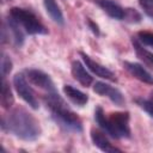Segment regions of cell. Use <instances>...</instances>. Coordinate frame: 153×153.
<instances>
[{
	"label": "cell",
	"instance_id": "1",
	"mask_svg": "<svg viewBox=\"0 0 153 153\" xmlns=\"http://www.w3.org/2000/svg\"><path fill=\"white\" fill-rule=\"evenodd\" d=\"M1 129L24 141H36L42 133L36 117L22 106L10 109L1 120Z\"/></svg>",
	"mask_w": 153,
	"mask_h": 153
},
{
	"label": "cell",
	"instance_id": "2",
	"mask_svg": "<svg viewBox=\"0 0 153 153\" xmlns=\"http://www.w3.org/2000/svg\"><path fill=\"white\" fill-rule=\"evenodd\" d=\"M47 109L50 111L51 118L67 131L81 133L82 123L79 116L68 106L65 99L57 93V91L47 92L43 98Z\"/></svg>",
	"mask_w": 153,
	"mask_h": 153
},
{
	"label": "cell",
	"instance_id": "3",
	"mask_svg": "<svg viewBox=\"0 0 153 153\" xmlns=\"http://www.w3.org/2000/svg\"><path fill=\"white\" fill-rule=\"evenodd\" d=\"M129 112L116 111L105 116L102 106H96L94 109V121L98 127L109 136L114 139H129L130 137V126H129Z\"/></svg>",
	"mask_w": 153,
	"mask_h": 153
},
{
	"label": "cell",
	"instance_id": "4",
	"mask_svg": "<svg viewBox=\"0 0 153 153\" xmlns=\"http://www.w3.org/2000/svg\"><path fill=\"white\" fill-rule=\"evenodd\" d=\"M7 17L12 18L25 33L27 35H47L48 29L38 19V17L30 10L22 7H12L8 11Z\"/></svg>",
	"mask_w": 153,
	"mask_h": 153
},
{
	"label": "cell",
	"instance_id": "5",
	"mask_svg": "<svg viewBox=\"0 0 153 153\" xmlns=\"http://www.w3.org/2000/svg\"><path fill=\"white\" fill-rule=\"evenodd\" d=\"M13 86L17 91V93L19 94V97L33 110H37L39 104H38V99L33 92V90L30 86L29 80L26 79L24 73H17L13 76Z\"/></svg>",
	"mask_w": 153,
	"mask_h": 153
},
{
	"label": "cell",
	"instance_id": "6",
	"mask_svg": "<svg viewBox=\"0 0 153 153\" xmlns=\"http://www.w3.org/2000/svg\"><path fill=\"white\" fill-rule=\"evenodd\" d=\"M23 73L25 74L29 82L37 86L38 88L44 90L47 92L56 91L54 81L51 80V78L45 72H43L41 69H37V68H26Z\"/></svg>",
	"mask_w": 153,
	"mask_h": 153
},
{
	"label": "cell",
	"instance_id": "7",
	"mask_svg": "<svg viewBox=\"0 0 153 153\" xmlns=\"http://www.w3.org/2000/svg\"><path fill=\"white\" fill-rule=\"evenodd\" d=\"M93 91L102 97L109 98L115 105L123 106L126 103L123 93L118 88H116V87H114L110 84H106L104 81H96L93 85Z\"/></svg>",
	"mask_w": 153,
	"mask_h": 153
},
{
	"label": "cell",
	"instance_id": "8",
	"mask_svg": "<svg viewBox=\"0 0 153 153\" xmlns=\"http://www.w3.org/2000/svg\"><path fill=\"white\" fill-rule=\"evenodd\" d=\"M79 54H80V56L82 57V61H84V63L86 65V67H87L93 74H96L97 76L103 78V79H105V80H110V81H116V80H117V79H116V75H115L109 68H106V67H104L103 65L98 63L97 61L92 60L88 55H86V54L82 53V51H80Z\"/></svg>",
	"mask_w": 153,
	"mask_h": 153
},
{
	"label": "cell",
	"instance_id": "9",
	"mask_svg": "<svg viewBox=\"0 0 153 153\" xmlns=\"http://www.w3.org/2000/svg\"><path fill=\"white\" fill-rule=\"evenodd\" d=\"M123 67L126 71L134 76L135 79L140 80L141 82H145L147 85H153V75L140 63L137 62H130V61H124Z\"/></svg>",
	"mask_w": 153,
	"mask_h": 153
},
{
	"label": "cell",
	"instance_id": "10",
	"mask_svg": "<svg viewBox=\"0 0 153 153\" xmlns=\"http://www.w3.org/2000/svg\"><path fill=\"white\" fill-rule=\"evenodd\" d=\"M71 72H72L73 78H74L79 84H81V85L85 86V87L90 86V85L93 82L92 75L86 71L85 66H84L79 60H74V61L72 62Z\"/></svg>",
	"mask_w": 153,
	"mask_h": 153
},
{
	"label": "cell",
	"instance_id": "11",
	"mask_svg": "<svg viewBox=\"0 0 153 153\" xmlns=\"http://www.w3.org/2000/svg\"><path fill=\"white\" fill-rule=\"evenodd\" d=\"M91 140H92L93 145L103 152H121L120 148L111 145V142L109 141V139L106 137L104 131H100L98 129H92L91 130Z\"/></svg>",
	"mask_w": 153,
	"mask_h": 153
},
{
	"label": "cell",
	"instance_id": "12",
	"mask_svg": "<svg viewBox=\"0 0 153 153\" xmlns=\"http://www.w3.org/2000/svg\"><path fill=\"white\" fill-rule=\"evenodd\" d=\"M110 18L116 19V20H123L124 19V14H126V10L122 8L117 2L112 1V0H100L97 4Z\"/></svg>",
	"mask_w": 153,
	"mask_h": 153
},
{
	"label": "cell",
	"instance_id": "13",
	"mask_svg": "<svg viewBox=\"0 0 153 153\" xmlns=\"http://www.w3.org/2000/svg\"><path fill=\"white\" fill-rule=\"evenodd\" d=\"M131 44H133V48H134L135 54L139 57V60L141 62H143V65L146 67H148L149 69L153 71V53L149 51L148 49H146L145 45L136 37L131 38Z\"/></svg>",
	"mask_w": 153,
	"mask_h": 153
},
{
	"label": "cell",
	"instance_id": "14",
	"mask_svg": "<svg viewBox=\"0 0 153 153\" xmlns=\"http://www.w3.org/2000/svg\"><path fill=\"white\" fill-rule=\"evenodd\" d=\"M63 93L65 96L75 105L78 106H84L88 102V96L84 93L82 91L73 87L72 85H63Z\"/></svg>",
	"mask_w": 153,
	"mask_h": 153
},
{
	"label": "cell",
	"instance_id": "15",
	"mask_svg": "<svg viewBox=\"0 0 153 153\" xmlns=\"http://www.w3.org/2000/svg\"><path fill=\"white\" fill-rule=\"evenodd\" d=\"M43 5H44V8H45L47 13L53 19L54 23H56L57 25H63L65 24V18H63L62 11H61L60 6L57 5V2L55 0H43Z\"/></svg>",
	"mask_w": 153,
	"mask_h": 153
},
{
	"label": "cell",
	"instance_id": "16",
	"mask_svg": "<svg viewBox=\"0 0 153 153\" xmlns=\"http://www.w3.org/2000/svg\"><path fill=\"white\" fill-rule=\"evenodd\" d=\"M0 102H1V106L4 109H11L13 103H14V98L11 91L10 85L6 82L5 79H2V87H1V97H0Z\"/></svg>",
	"mask_w": 153,
	"mask_h": 153
},
{
	"label": "cell",
	"instance_id": "17",
	"mask_svg": "<svg viewBox=\"0 0 153 153\" xmlns=\"http://www.w3.org/2000/svg\"><path fill=\"white\" fill-rule=\"evenodd\" d=\"M134 102L153 118V91L149 93L148 98H135Z\"/></svg>",
	"mask_w": 153,
	"mask_h": 153
},
{
	"label": "cell",
	"instance_id": "18",
	"mask_svg": "<svg viewBox=\"0 0 153 153\" xmlns=\"http://www.w3.org/2000/svg\"><path fill=\"white\" fill-rule=\"evenodd\" d=\"M12 61L10 59L8 55H6L5 53L1 54V76L2 79H5L12 71Z\"/></svg>",
	"mask_w": 153,
	"mask_h": 153
},
{
	"label": "cell",
	"instance_id": "19",
	"mask_svg": "<svg viewBox=\"0 0 153 153\" xmlns=\"http://www.w3.org/2000/svg\"><path fill=\"white\" fill-rule=\"evenodd\" d=\"M136 38H137L143 45H147V47L153 48V32H152V31H146V30L139 31Z\"/></svg>",
	"mask_w": 153,
	"mask_h": 153
},
{
	"label": "cell",
	"instance_id": "20",
	"mask_svg": "<svg viewBox=\"0 0 153 153\" xmlns=\"http://www.w3.org/2000/svg\"><path fill=\"white\" fill-rule=\"evenodd\" d=\"M123 20H128L130 23H139L141 20V14L135 8H127Z\"/></svg>",
	"mask_w": 153,
	"mask_h": 153
},
{
	"label": "cell",
	"instance_id": "21",
	"mask_svg": "<svg viewBox=\"0 0 153 153\" xmlns=\"http://www.w3.org/2000/svg\"><path fill=\"white\" fill-rule=\"evenodd\" d=\"M139 4L145 11V13L153 19V0H139Z\"/></svg>",
	"mask_w": 153,
	"mask_h": 153
},
{
	"label": "cell",
	"instance_id": "22",
	"mask_svg": "<svg viewBox=\"0 0 153 153\" xmlns=\"http://www.w3.org/2000/svg\"><path fill=\"white\" fill-rule=\"evenodd\" d=\"M86 24H87V26H88V29L92 31V33L93 35H96V36H99V33H100V30H99V26L91 19V18H86Z\"/></svg>",
	"mask_w": 153,
	"mask_h": 153
},
{
	"label": "cell",
	"instance_id": "23",
	"mask_svg": "<svg viewBox=\"0 0 153 153\" xmlns=\"http://www.w3.org/2000/svg\"><path fill=\"white\" fill-rule=\"evenodd\" d=\"M90 1H92V2H96V4H98L100 0H90Z\"/></svg>",
	"mask_w": 153,
	"mask_h": 153
},
{
	"label": "cell",
	"instance_id": "24",
	"mask_svg": "<svg viewBox=\"0 0 153 153\" xmlns=\"http://www.w3.org/2000/svg\"><path fill=\"white\" fill-rule=\"evenodd\" d=\"M4 1H11V0H4Z\"/></svg>",
	"mask_w": 153,
	"mask_h": 153
}]
</instances>
